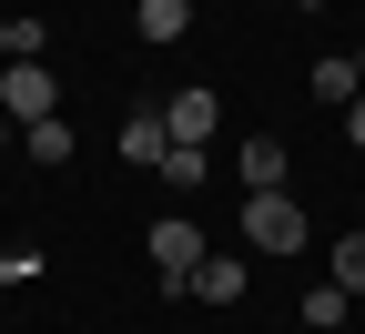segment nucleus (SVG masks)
<instances>
[{
    "mask_svg": "<svg viewBox=\"0 0 365 334\" xmlns=\"http://www.w3.org/2000/svg\"><path fill=\"white\" fill-rule=\"evenodd\" d=\"M244 244L274 263V254H304V203L294 193H244Z\"/></svg>",
    "mask_w": 365,
    "mask_h": 334,
    "instance_id": "obj_1",
    "label": "nucleus"
},
{
    "mask_svg": "<svg viewBox=\"0 0 365 334\" xmlns=\"http://www.w3.org/2000/svg\"><path fill=\"white\" fill-rule=\"evenodd\" d=\"M51 112H61V81H51V61H11V71H0V122H11V132L51 122Z\"/></svg>",
    "mask_w": 365,
    "mask_h": 334,
    "instance_id": "obj_2",
    "label": "nucleus"
},
{
    "mask_svg": "<svg viewBox=\"0 0 365 334\" xmlns=\"http://www.w3.org/2000/svg\"><path fill=\"white\" fill-rule=\"evenodd\" d=\"M193 263H203V233L193 223H153V283H163V294H193Z\"/></svg>",
    "mask_w": 365,
    "mask_h": 334,
    "instance_id": "obj_3",
    "label": "nucleus"
},
{
    "mask_svg": "<svg viewBox=\"0 0 365 334\" xmlns=\"http://www.w3.org/2000/svg\"><path fill=\"white\" fill-rule=\"evenodd\" d=\"M163 132L213 152V132H223V91H173V102H163Z\"/></svg>",
    "mask_w": 365,
    "mask_h": 334,
    "instance_id": "obj_4",
    "label": "nucleus"
},
{
    "mask_svg": "<svg viewBox=\"0 0 365 334\" xmlns=\"http://www.w3.org/2000/svg\"><path fill=\"white\" fill-rule=\"evenodd\" d=\"M234 172H244V193H284V172H294V152H284V142H274V132H254L244 152H234Z\"/></svg>",
    "mask_w": 365,
    "mask_h": 334,
    "instance_id": "obj_5",
    "label": "nucleus"
},
{
    "mask_svg": "<svg viewBox=\"0 0 365 334\" xmlns=\"http://www.w3.org/2000/svg\"><path fill=\"white\" fill-rule=\"evenodd\" d=\"M163 152H173V132H163V102H143V112L122 122V162H143V172H153Z\"/></svg>",
    "mask_w": 365,
    "mask_h": 334,
    "instance_id": "obj_6",
    "label": "nucleus"
},
{
    "mask_svg": "<svg viewBox=\"0 0 365 334\" xmlns=\"http://www.w3.org/2000/svg\"><path fill=\"white\" fill-rule=\"evenodd\" d=\"M244 283H254V273H244L234 254H203V263H193V304H244Z\"/></svg>",
    "mask_w": 365,
    "mask_h": 334,
    "instance_id": "obj_7",
    "label": "nucleus"
},
{
    "mask_svg": "<svg viewBox=\"0 0 365 334\" xmlns=\"http://www.w3.org/2000/svg\"><path fill=\"white\" fill-rule=\"evenodd\" d=\"M132 31L163 51V41H182V31H193V0H132Z\"/></svg>",
    "mask_w": 365,
    "mask_h": 334,
    "instance_id": "obj_8",
    "label": "nucleus"
},
{
    "mask_svg": "<svg viewBox=\"0 0 365 334\" xmlns=\"http://www.w3.org/2000/svg\"><path fill=\"white\" fill-rule=\"evenodd\" d=\"M21 152H31V162H41V172H61V162H71V152H81V142H71V122H61V112H51V122H31V132H21Z\"/></svg>",
    "mask_w": 365,
    "mask_h": 334,
    "instance_id": "obj_9",
    "label": "nucleus"
},
{
    "mask_svg": "<svg viewBox=\"0 0 365 334\" xmlns=\"http://www.w3.org/2000/svg\"><path fill=\"white\" fill-rule=\"evenodd\" d=\"M355 91H365V71H355V51H325V61H314V102H355Z\"/></svg>",
    "mask_w": 365,
    "mask_h": 334,
    "instance_id": "obj_10",
    "label": "nucleus"
},
{
    "mask_svg": "<svg viewBox=\"0 0 365 334\" xmlns=\"http://www.w3.org/2000/svg\"><path fill=\"white\" fill-rule=\"evenodd\" d=\"M153 172H163V182H182V193H193V182L213 172V152H203V142H173V152H163Z\"/></svg>",
    "mask_w": 365,
    "mask_h": 334,
    "instance_id": "obj_11",
    "label": "nucleus"
},
{
    "mask_svg": "<svg viewBox=\"0 0 365 334\" xmlns=\"http://www.w3.org/2000/svg\"><path fill=\"white\" fill-rule=\"evenodd\" d=\"M345 304H355V294H335V283H314V294H304V324H314V334H335V324H345Z\"/></svg>",
    "mask_w": 365,
    "mask_h": 334,
    "instance_id": "obj_12",
    "label": "nucleus"
},
{
    "mask_svg": "<svg viewBox=\"0 0 365 334\" xmlns=\"http://www.w3.org/2000/svg\"><path fill=\"white\" fill-rule=\"evenodd\" d=\"M335 294H365V233H345V244H335Z\"/></svg>",
    "mask_w": 365,
    "mask_h": 334,
    "instance_id": "obj_13",
    "label": "nucleus"
},
{
    "mask_svg": "<svg viewBox=\"0 0 365 334\" xmlns=\"http://www.w3.org/2000/svg\"><path fill=\"white\" fill-rule=\"evenodd\" d=\"M41 51H51V31H41L31 11H11V61H41Z\"/></svg>",
    "mask_w": 365,
    "mask_h": 334,
    "instance_id": "obj_14",
    "label": "nucleus"
},
{
    "mask_svg": "<svg viewBox=\"0 0 365 334\" xmlns=\"http://www.w3.org/2000/svg\"><path fill=\"white\" fill-rule=\"evenodd\" d=\"M345 142H355V152H365V91H355V102H345Z\"/></svg>",
    "mask_w": 365,
    "mask_h": 334,
    "instance_id": "obj_15",
    "label": "nucleus"
},
{
    "mask_svg": "<svg viewBox=\"0 0 365 334\" xmlns=\"http://www.w3.org/2000/svg\"><path fill=\"white\" fill-rule=\"evenodd\" d=\"M21 273H31V254H0V283H21Z\"/></svg>",
    "mask_w": 365,
    "mask_h": 334,
    "instance_id": "obj_16",
    "label": "nucleus"
},
{
    "mask_svg": "<svg viewBox=\"0 0 365 334\" xmlns=\"http://www.w3.org/2000/svg\"><path fill=\"white\" fill-rule=\"evenodd\" d=\"M0 71H11V11H0Z\"/></svg>",
    "mask_w": 365,
    "mask_h": 334,
    "instance_id": "obj_17",
    "label": "nucleus"
},
{
    "mask_svg": "<svg viewBox=\"0 0 365 334\" xmlns=\"http://www.w3.org/2000/svg\"><path fill=\"white\" fill-rule=\"evenodd\" d=\"M0 152H11V122H0Z\"/></svg>",
    "mask_w": 365,
    "mask_h": 334,
    "instance_id": "obj_18",
    "label": "nucleus"
},
{
    "mask_svg": "<svg viewBox=\"0 0 365 334\" xmlns=\"http://www.w3.org/2000/svg\"><path fill=\"white\" fill-rule=\"evenodd\" d=\"M304 11H325V0H304Z\"/></svg>",
    "mask_w": 365,
    "mask_h": 334,
    "instance_id": "obj_19",
    "label": "nucleus"
},
{
    "mask_svg": "<svg viewBox=\"0 0 365 334\" xmlns=\"http://www.w3.org/2000/svg\"><path fill=\"white\" fill-rule=\"evenodd\" d=\"M355 71H365V51H355Z\"/></svg>",
    "mask_w": 365,
    "mask_h": 334,
    "instance_id": "obj_20",
    "label": "nucleus"
}]
</instances>
